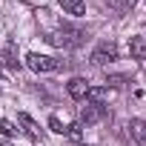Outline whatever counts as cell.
I'll return each mask as SVG.
<instances>
[{"instance_id": "cell-4", "label": "cell", "mask_w": 146, "mask_h": 146, "mask_svg": "<svg viewBox=\"0 0 146 146\" xmlns=\"http://www.w3.org/2000/svg\"><path fill=\"white\" fill-rule=\"evenodd\" d=\"M103 115H106V106H103L100 100H89V98H86V106L80 109V123L95 126L98 120H103Z\"/></svg>"}, {"instance_id": "cell-8", "label": "cell", "mask_w": 146, "mask_h": 146, "mask_svg": "<svg viewBox=\"0 0 146 146\" xmlns=\"http://www.w3.org/2000/svg\"><path fill=\"white\" fill-rule=\"evenodd\" d=\"M129 132H132V137H135L137 146H146V123H143L140 117H135V120L129 123Z\"/></svg>"}, {"instance_id": "cell-14", "label": "cell", "mask_w": 146, "mask_h": 146, "mask_svg": "<svg viewBox=\"0 0 146 146\" xmlns=\"http://www.w3.org/2000/svg\"><path fill=\"white\" fill-rule=\"evenodd\" d=\"M106 83H112V86H120V83H123V78H120V75H115V78H106Z\"/></svg>"}, {"instance_id": "cell-3", "label": "cell", "mask_w": 146, "mask_h": 146, "mask_svg": "<svg viewBox=\"0 0 146 146\" xmlns=\"http://www.w3.org/2000/svg\"><path fill=\"white\" fill-rule=\"evenodd\" d=\"M89 60H92L95 66H106V63L117 60V43H115V40H100V43L95 46V52H92Z\"/></svg>"}, {"instance_id": "cell-1", "label": "cell", "mask_w": 146, "mask_h": 146, "mask_svg": "<svg viewBox=\"0 0 146 146\" xmlns=\"http://www.w3.org/2000/svg\"><path fill=\"white\" fill-rule=\"evenodd\" d=\"M83 37H86V32H80V29H72V26H60L49 40L52 43H57V46H66V49H72V46H80L83 43Z\"/></svg>"}, {"instance_id": "cell-13", "label": "cell", "mask_w": 146, "mask_h": 146, "mask_svg": "<svg viewBox=\"0 0 146 146\" xmlns=\"http://www.w3.org/2000/svg\"><path fill=\"white\" fill-rule=\"evenodd\" d=\"M69 137L78 140V137H80V126H69Z\"/></svg>"}, {"instance_id": "cell-12", "label": "cell", "mask_w": 146, "mask_h": 146, "mask_svg": "<svg viewBox=\"0 0 146 146\" xmlns=\"http://www.w3.org/2000/svg\"><path fill=\"white\" fill-rule=\"evenodd\" d=\"M49 129H52V132H57V135H63V123H60V117H54V115H52V117H49Z\"/></svg>"}, {"instance_id": "cell-7", "label": "cell", "mask_w": 146, "mask_h": 146, "mask_svg": "<svg viewBox=\"0 0 146 146\" xmlns=\"http://www.w3.org/2000/svg\"><path fill=\"white\" fill-rule=\"evenodd\" d=\"M17 126H23V132H26V135H32V137H40V126L35 123V117H32V115L20 112V115H17Z\"/></svg>"}, {"instance_id": "cell-6", "label": "cell", "mask_w": 146, "mask_h": 146, "mask_svg": "<svg viewBox=\"0 0 146 146\" xmlns=\"http://www.w3.org/2000/svg\"><path fill=\"white\" fill-rule=\"evenodd\" d=\"M57 6L63 9V15H72V17L86 15V3L83 0H57Z\"/></svg>"}, {"instance_id": "cell-9", "label": "cell", "mask_w": 146, "mask_h": 146, "mask_svg": "<svg viewBox=\"0 0 146 146\" xmlns=\"http://www.w3.org/2000/svg\"><path fill=\"white\" fill-rule=\"evenodd\" d=\"M129 52L135 60H146V40L143 37H129Z\"/></svg>"}, {"instance_id": "cell-5", "label": "cell", "mask_w": 146, "mask_h": 146, "mask_svg": "<svg viewBox=\"0 0 146 146\" xmlns=\"http://www.w3.org/2000/svg\"><path fill=\"white\" fill-rule=\"evenodd\" d=\"M89 89H92V83H89L86 78H72V80L66 83L69 98H75V100H86V98H89Z\"/></svg>"}, {"instance_id": "cell-2", "label": "cell", "mask_w": 146, "mask_h": 146, "mask_svg": "<svg viewBox=\"0 0 146 146\" xmlns=\"http://www.w3.org/2000/svg\"><path fill=\"white\" fill-rule=\"evenodd\" d=\"M26 66L37 75H46V72H57L60 69V60L49 57V54H37V52H29L26 54Z\"/></svg>"}, {"instance_id": "cell-10", "label": "cell", "mask_w": 146, "mask_h": 146, "mask_svg": "<svg viewBox=\"0 0 146 146\" xmlns=\"http://www.w3.org/2000/svg\"><path fill=\"white\" fill-rule=\"evenodd\" d=\"M3 60H6V66H9V69H20V60H17V54H15V46H12V43L3 49Z\"/></svg>"}, {"instance_id": "cell-11", "label": "cell", "mask_w": 146, "mask_h": 146, "mask_svg": "<svg viewBox=\"0 0 146 146\" xmlns=\"http://www.w3.org/2000/svg\"><path fill=\"white\" fill-rule=\"evenodd\" d=\"M20 129L12 123V120H6V117H0V135H6V137H15Z\"/></svg>"}]
</instances>
